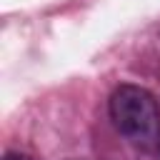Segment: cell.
Returning <instances> with one entry per match:
<instances>
[{
    "mask_svg": "<svg viewBox=\"0 0 160 160\" xmlns=\"http://www.w3.org/2000/svg\"><path fill=\"white\" fill-rule=\"evenodd\" d=\"M110 120L115 130L140 148L160 142V105L140 85H118L110 95Z\"/></svg>",
    "mask_w": 160,
    "mask_h": 160,
    "instance_id": "1",
    "label": "cell"
}]
</instances>
